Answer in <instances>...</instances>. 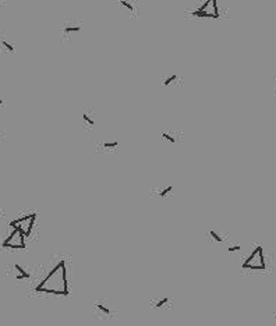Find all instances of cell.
I'll list each match as a JSON object with an SVG mask.
<instances>
[{"instance_id":"cell-1","label":"cell","mask_w":276,"mask_h":326,"mask_svg":"<svg viewBox=\"0 0 276 326\" xmlns=\"http://www.w3.org/2000/svg\"><path fill=\"white\" fill-rule=\"evenodd\" d=\"M36 293H49V294L67 295L68 294V282H67V269L64 259L59 261L57 265L48 273L42 283L35 289Z\"/></svg>"},{"instance_id":"cell-2","label":"cell","mask_w":276,"mask_h":326,"mask_svg":"<svg viewBox=\"0 0 276 326\" xmlns=\"http://www.w3.org/2000/svg\"><path fill=\"white\" fill-rule=\"evenodd\" d=\"M243 269H254V270H265V256H264V248L261 245H258L253 252L250 254V256L245 259L243 265Z\"/></svg>"},{"instance_id":"cell-3","label":"cell","mask_w":276,"mask_h":326,"mask_svg":"<svg viewBox=\"0 0 276 326\" xmlns=\"http://www.w3.org/2000/svg\"><path fill=\"white\" fill-rule=\"evenodd\" d=\"M35 219H36V213H29V215H25L22 218L11 220L9 226H11L13 229H18L25 237H29L32 227L35 224Z\"/></svg>"},{"instance_id":"cell-4","label":"cell","mask_w":276,"mask_h":326,"mask_svg":"<svg viewBox=\"0 0 276 326\" xmlns=\"http://www.w3.org/2000/svg\"><path fill=\"white\" fill-rule=\"evenodd\" d=\"M3 248L24 250L25 248V236L18 229H13L11 234L3 241Z\"/></svg>"},{"instance_id":"cell-5","label":"cell","mask_w":276,"mask_h":326,"mask_svg":"<svg viewBox=\"0 0 276 326\" xmlns=\"http://www.w3.org/2000/svg\"><path fill=\"white\" fill-rule=\"evenodd\" d=\"M198 10L209 11V13H212L216 18H219V7H218V1L216 0H205V3L202 4Z\"/></svg>"},{"instance_id":"cell-6","label":"cell","mask_w":276,"mask_h":326,"mask_svg":"<svg viewBox=\"0 0 276 326\" xmlns=\"http://www.w3.org/2000/svg\"><path fill=\"white\" fill-rule=\"evenodd\" d=\"M14 269L17 270V279L18 280H22V279H29L31 277V273L27 272L21 265H14Z\"/></svg>"},{"instance_id":"cell-7","label":"cell","mask_w":276,"mask_h":326,"mask_svg":"<svg viewBox=\"0 0 276 326\" xmlns=\"http://www.w3.org/2000/svg\"><path fill=\"white\" fill-rule=\"evenodd\" d=\"M95 308H96V311H98V314H102V315H105V316L110 315V308L106 307L103 303H100V301L95 304Z\"/></svg>"},{"instance_id":"cell-8","label":"cell","mask_w":276,"mask_h":326,"mask_svg":"<svg viewBox=\"0 0 276 326\" xmlns=\"http://www.w3.org/2000/svg\"><path fill=\"white\" fill-rule=\"evenodd\" d=\"M191 14L194 15V17H202V18H213V20H218L212 13H209V11H202V10H198V9H197L195 11H192Z\"/></svg>"},{"instance_id":"cell-9","label":"cell","mask_w":276,"mask_h":326,"mask_svg":"<svg viewBox=\"0 0 276 326\" xmlns=\"http://www.w3.org/2000/svg\"><path fill=\"white\" fill-rule=\"evenodd\" d=\"M81 27H78V25H75V27H68V25H66L63 28V35L64 36H67L68 33H73V32H81Z\"/></svg>"},{"instance_id":"cell-10","label":"cell","mask_w":276,"mask_h":326,"mask_svg":"<svg viewBox=\"0 0 276 326\" xmlns=\"http://www.w3.org/2000/svg\"><path fill=\"white\" fill-rule=\"evenodd\" d=\"M167 303H170V298L169 297H165V298H160V300H158V301H155V303L152 304V307H153V308H163Z\"/></svg>"},{"instance_id":"cell-11","label":"cell","mask_w":276,"mask_h":326,"mask_svg":"<svg viewBox=\"0 0 276 326\" xmlns=\"http://www.w3.org/2000/svg\"><path fill=\"white\" fill-rule=\"evenodd\" d=\"M119 3H120V4H121V6H123L124 9H127V10L130 11V13H134V11H135V9H134V6H133V3H130L128 0H120Z\"/></svg>"},{"instance_id":"cell-12","label":"cell","mask_w":276,"mask_h":326,"mask_svg":"<svg viewBox=\"0 0 276 326\" xmlns=\"http://www.w3.org/2000/svg\"><path fill=\"white\" fill-rule=\"evenodd\" d=\"M176 80H177V75H176V74H171V75H169L167 78H165V81H163V85H165V86H169V85L173 84Z\"/></svg>"},{"instance_id":"cell-13","label":"cell","mask_w":276,"mask_h":326,"mask_svg":"<svg viewBox=\"0 0 276 326\" xmlns=\"http://www.w3.org/2000/svg\"><path fill=\"white\" fill-rule=\"evenodd\" d=\"M209 236H211V237H212L216 242H222L223 241V237L220 236V234H218L215 230H209Z\"/></svg>"},{"instance_id":"cell-14","label":"cell","mask_w":276,"mask_h":326,"mask_svg":"<svg viewBox=\"0 0 276 326\" xmlns=\"http://www.w3.org/2000/svg\"><path fill=\"white\" fill-rule=\"evenodd\" d=\"M82 118H84V121H85V123H86V124H88L89 127H94L95 121H94V118L89 116L88 113H84V114H82Z\"/></svg>"},{"instance_id":"cell-15","label":"cell","mask_w":276,"mask_h":326,"mask_svg":"<svg viewBox=\"0 0 276 326\" xmlns=\"http://www.w3.org/2000/svg\"><path fill=\"white\" fill-rule=\"evenodd\" d=\"M171 189H173V187H171V185H167V187H166L165 189H160L159 192H158V195H159L160 198H163V197H166V195L169 194Z\"/></svg>"},{"instance_id":"cell-16","label":"cell","mask_w":276,"mask_h":326,"mask_svg":"<svg viewBox=\"0 0 276 326\" xmlns=\"http://www.w3.org/2000/svg\"><path fill=\"white\" fill-rule=\"evenodd\" d=\"M162 137H163V139L169 141L170 144H174V142H176V138L173 137V135H170L169 133H162Z\"/></svg>"},{"instance_id":"cell-17","label":"cell","mask_w":276,"mask_h":326,"mask_svg":"<svg viewBox=\"0 0 276 326\" xmlns=\"http://www.w3.org/2000/svg\"><path fill=\"white\" fill-rule=\"evenodd\" d=\"M241 250V245L240 244H236V245H230L229 248H227V251L229 252H236V251H240Z\"/></svg>"},{"instance_id":"cell-18","label":"cell","mask_w":276,"mask_h":326,"mask_svg":"<svg viewBox=\"0 0 276 326\" xmlns=\"http://www.w3.org/2000/svg\"><path fill=\"white\" fill-rule=\"evenodd\" d=\"M1 45H3V46H4V48H6L9 52H11V53L14 52V46H13L11 43H7L6 41H3V42H1Z\"/></svg>"},{"instance_id":"cell-19","label":"cell","mask_w":276,"mask_h":326,"mask_svg":"<svg viewBox=\"0 0 276 326\" xmlns=\"http://www.w3.org/2000/svg\"><path fill=\"white\" fill-rule=\"evenodd\" d=\"M119 145L117 141H112V142H105L103 144V148H116Z\"/></svg>"},{"instance_id":"cell-20","label":"cell","mask_w":276,"mask_h":326,"mask_svg":"<svg viewBox=\"0 0 276 326\" xmlns=\"http://www.w3.org/2000/svg\"><path fill=\"white\" fill-rule=\"evenodd\" d=\"M1 103H3V100H1V99H0V106H1Z\"/></svg>"},{"instance_id":"cell-21","label":"cell","mask_w":276,"mask_h":326,"mask_svg":"<svg viewBox=\"0 0 276 326\" xmlns=\"http://www.w3.org/2000/svg\"><path fill=\"white\" fill-rule=\"evenodd\" d=\"M273 315H275V316H276V311H275V312H273Z\"/></svg>"}]
</instances>
